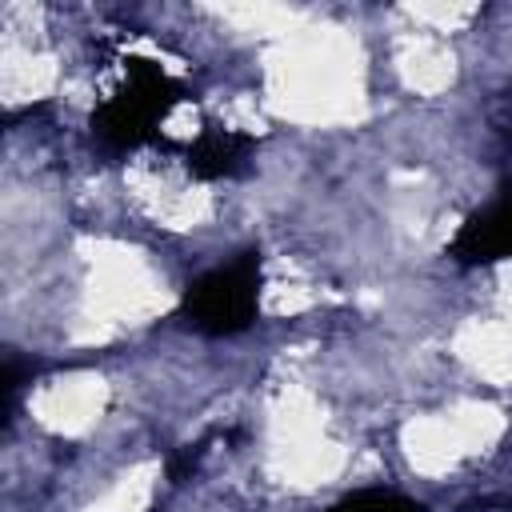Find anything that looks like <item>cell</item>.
I'll return each instance as SVG.
<instances>
[{
	"mask_svg": "<svg viewBox=\"0 0 512 512\" xmlns=\"http://www.w3.org/2000/svg\"><path fill=\"white\" fill-rule=\"evenodd\" d=\"M264 260L256 248L196 276L180 296V320L200 336H236L260 312Z\"/></svg>",
	"mask_w": 512,
	"mask_h": 512,
	"instance_id": "6da1fadb",
	"label": "cell"
},
{
	"mask_svg": "<svg viewBox=\"0 0 512 512\" xmlns=\"http://www.w3.org/2000/svg\"><path fill=\"white\" fill-rule=\"evenodd\" d=\"M184 96V88L152 60H128L124 84L92 112V132L112 152H132L148 144L160 128V120L172 112V104Z\"/></svg>",
	"mask_w": 512,
	"mask_h": 512,
	"instance_id": "7a4b0ae2",
	"label": "cell"
},
{
	"mask_svg": "<svg viewBox=\"0 0 512 512\" xmlns=\"http://www.w3.org/2000/svg\"><path fill=\"white\" fill-rule=\"evenodd\" d=\"M448 256L464 268L512 260V188L496 192L484 208L464 216V224L448 240Z\"/></svg>",
	"mask_w": 512,
	"mask_h": 512,
	"instance_id": "3957f363",
	"label": "cell"
},
{
	"mask_svg": "<svg viewBox=\"0 0 512 512\" xmlns=\"http://www.w3.org/2000/svg\"><path fill=\"white\" fill-rule=\"evenodd\" d=\"M252 136L232 132V128H204L188 148H184V168L196 180H232L244 176L252 164Z\"/></svg>",
	"mask_w": 512,
	"mask_h": 512,
	"instance_id": "277c9868",
	"label": "cell"
},
{
	"mask_svg": "<svg viewBox=\"0 0 512 512\" xmlns=\"http://www.w3.org/2000/svg\"><path fill=\"white\" fill-rule=\"evenodd\" d=\"M324 512H424V504L400 496V492H384V488H360L344 500H336Z\"/></svg>",
	"mask_w": 512,
	"mask_h": 512,
	"instance_id": "5b68a950",
	"label": "cell"
},
{
	"mask_svg": "<svg viewBox=\"0 0 512 512\" xmlns=\"http://www.w3.org/2000/svg\"><path fill=\"white\" fill-rule=\"evenodd\" d=\"M200 452H204V444H188V448H180V452L168 460V476H172V484H184V480L196 472Z\"/></svg>",
	"mask_w": 512,
	"mask_h": 512,
	"instance_id": "8992f818",
	"label": "cell"
},
{
	"mask_svg": "<svg viewBox=\"0 0 512 512\" xmlns=\"http://www.w3.org/2000/svg\"><path fill=\"white\" fill-rule=\"evenodd\" d=\"M496 124H500V132L512 140V96H504V104H500V116H496Z\"/></svg>",
	"mask_w": 512,
	"mask_h": 512,
	"instance_id": "52a82bcc",
	"label": "cell"
},
{
	"mask_svg": "<svg viewBox=\"0 0 512 512\" xmlns=\"http://www.w3.org/2000/svg\"><path fill=\"white\" fill-rule=\"evenodd\" d=\"M508 512H512V508H508Z\"/></svg>",
	"mask_w": 512,
	"mask_h": 512,
	"instance_id": "ba28073f",
	"label": "cell"
}]
</instances>
